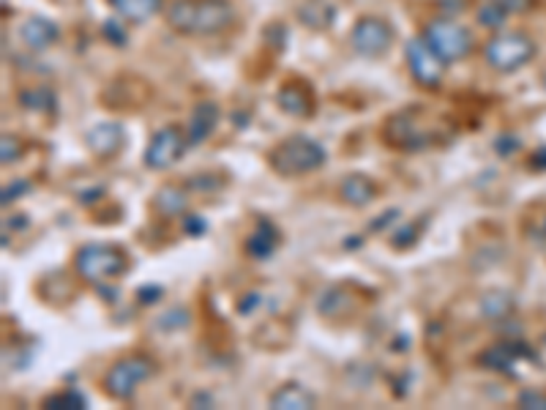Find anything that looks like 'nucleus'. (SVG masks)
<instances>
[{
    "instance_id": "9",
    "label": "nucleus",
    "mask_w": 546,
    "mask_h": 410,
    "mask_svg": "<svg viewBox=\"0 0 546 410\" xmlns=\"http://www.w3.org/2000/svg\"><path fill=\"white\" fill-rule=\"evenodd\" d=\"M404 52H407V66H410L415 82L429 88V90L440 88L445 63H442V58L429 47V42H427V39H410L407 47H404Z\"/></svg>"
},
{
    "instance_id": "2",
    "label": "nucleus",
    "mask_w": 546,
    "mask_h": 410,
    "mask_svg": "<svg viewBox=\"0 0 546 410\" xmlns=\"http://www.w3.org/2000/svg\"><path fill=\"white\" fill-rule=\"evenodd\" d=\"M268 165L273 173L284 178H298L306 173H314L326 165V148L311 137L296 135L281 140L271 153H268Z\"/></svg>"
},
{
    "instance_id": "15",
    "label": "nucleus",
    "mask_w": 546,
    "mask_h": 410,
    "mask_svg": "<svg viewBox=\"0 0 546 410\" xmlns=\"http://www.w3.org/2000/svg\"><path fill=\"white\" fill-rule=\"evenodd\" d=\"M339 197H342L347 205L364 208V205H369V203L377 197V183L369 181L366 175H347V178L339 183Z\"/></svg>"
},
{
    "instance_id": "31",
    "label": "nucleus",
    "mask_w": 546,
    "mask_h": 410,
    "mask_svg": "<svg viewBox=\"0 0 546 410\" xmlns=\"http://www.w3.org/2000/svg\"><path fill=\"white\" fill-rule=\"evenodd\" d=\"M186 233L188 236H203L205 233V222H203L200 216H188L186 219Z\"/></svg>"
},
{
    "instance_id": "12",
    "label": "nucleus",
    "mask_w": 546,
    "mask_h": 410,
    "mask_svg": "<svg viewBox=\"0 0 546 410\" xmlns=\"http://www.w3.org/2000/svg\"><path fill=\"white\" fill-rule=\"evenodd\" d=\"M219 123V104L216 102H200L191 110V118L186 123V137H188V145H197L203 143Z\"/></svg>"
},
{
    "instance_id": "13",
    "label": "nucleus",
    "mask_w": 546,
    "mask_h": 410,
    "mask_svg": "<svg viewBox=\"0 0 546 410\" xmlns=\"http://www.w3.org/2000/svg\"><path fill=\"white\" fill-rule=\"evenodd\" d=\"M19 36L30 50H47L58 42V25L50 22L47 17H27L19 25Z\"/></svg>"
},
{
    "instance_id": "26",
    "label": "nucleus",
    "mask_w": 546,
    "mask_h": 410,
    "mask_svg": "<svg viewBox=\"0 0 546 410\" xmlns=\"http://www.w3.org/2000/svg\"><path fill=\"white\" fill-rule=\"evenodd\" d=\"M19 156H22V145L17 137H4V145H0V159H4V165H14L19 162Z\"/></svg>"
},
{
    "instance_id": "24",
    "label": "nucleus",
    "mask_w": 546,
    "mask_h": 410,
    "mask_svg": "<svg viewBox=\"0 0 546 410\" xmlns=\"http://www.w3.org/2000/svg\"><path fill=\"white\" fill-rule=\"evenodd\" d=\"M85 397L77 394V391H63V394H55L50 399H44V407H58V410H77V407H85Z\"/></svg>"
},
{
    "instance_id": "8",
    "label": "nucleus",
    "mask_w": 546,
    "mask_h": 410,
    "mask_svg": "<svg viewBox=\"0 0 546 410\" xmlns=\"http://www.w3.org/2000/svg\"><path fill=\"white\" fill-rule=\"evenodd\" d=\"M350 42H352V50H356L358 55L377 58V55L391 50L394 30H391L388 22L380 19V17H361L356 25H352Z\"/></svg>"
},
{
    "instance_id": "23",
    "label": "nucleus",
    "mask_w": 546,
    "mask_h": 410,
    "mask_svg": "<svg viewBox=\"0 0 546 410\" xmlns=\"http://www.w3.org/2000/svg\"><path fill=\"white\" fill-rule=\"evenodd\" d=\"M19 102H22V107H27V110H50V107H52V93H50V90H42V88H36V90H22V93H19Z\"/></svg>"
},
{
    "instance_id": "11",
    "label": "nucleus",
    "mask_w": 546,
    "mask_h": 410,
    "mask_svg": "<svg viewBox=\"0 0 546 410\" xmlns=\"http://www.w3.org/2000/svg\"><path fill=\"white\" fill-rule=\"evenodd\" d=\"M123 126L115 123V120H107V123H96L93 129L85 135V145L90 148L93 156H99V159H110L115 156L120 148H123Z\"/></svg>"
},
{
    "instance_id": "19",
    "label": "nucleus",
    "mask_w": 546,
    "mask_h": 410,
    "mask_svg": "<svg viewBox=\"0 0 546 410\" xmlns=\"http://www.w3.org/2000/svg\"><path fill=\"white\" fill-rule=\"evenodd\" d=\"M107 4L128 22H145L162 9V0H107Z\"/></svg>"
},
{
    "instance_id": "16",
    "label": "nucleus",
    "mask_w": 546,
    "mask_h": 410,
    "mask_svg": "<svg viewBox=\"0 0 546 410\" xmlns=\"http://www.w3.org/2000/svg\"><path fill=\"white\" fill-rule=\"evenodd\" d=\"M276 244H279V230L268 222V219H257V230L246 241L249 255L257 258V260H265V258L273 255Z\"/></svg>"
},
{
    "instance_id": "1",
    "label": "nucleus",
    "mask_w": 546,
    "mask_h": 410,
    "mask_svg": "<svg viewBox=\"0 0 546 410\" xmlns=\"http://www.w3.org/2000/svg\"><path fill=\"white\" fill-rule=\"evenodd\" d=\"M165 19L175 34L213 36L235 22V9L230 0H173Z\"/></svg>"
},
{
    "instance_id": "18",
    "label": "nucleus",
    "mask_w": 546,
    "mask_h": 410,
    "mask_svg": "<svg viewBox=\"0 0 546 410\" xmlns=\"http://www.w3.org/2000/svg\"><path fill=\"white\" fill-rule=\"evenodd\" d=\"M519 356H527V351L522 348V342H500L495 348H489L484 356H481V364L492 367V369H511V364H517Z\"/></svg>"
},
{
    "instance_id": "5",
    "label": "nucleus",
    "mask_w": 546,
    "mask_h": 410,
    "mask_svg": "<svg viewBox=\"0 0 546 410\" xmlns=\"http://www.w3.org/2000/svg\"><path fill=\"white\" fill-rule=\"evenodd\" d=\"M424 39L429 42V47L442 58V63H457L462 58L470 55L473 50V36H470V30L454 19H432L427 25V34Z\"/></svg>"
},
{
    "instance_id": "29",
    "label": "nucleus",
    "mask_w": 546,
    "mask_h": 410,
    "mask_svg": "<svg viewBox=\"0 0 546 410\" xmlns=\"http://www.w3.org/2000/svg\"><path fill=\"white\" fill-rule=\"evenodd\" d=\"M188 323V314L186 312H181V309H173L170 314H165V318H162V326H175V329H183Z\"/></svg>"
},
{
    "instance_id": "14",
    "label": "nucleus",
    "mask_w": 546,
    "mask_h": 410,
    "mask_svg": "<svg viewBox=\"0 0 546 410\" xmlns=\"http://www.w3.org/2000/svg\"><path fill=\"white\" fill-rule=\"evenodd\" d=\"M276 102H279V107H281L287 115H293V118H306V115H311V110H314L311 93H309L301 82H287V85L279 90Z\"/></svg>"
},
{
    "instance_id": "27",
    "label": "nucleus",
    "mask_w": 546,
    "mask_h": 410,
    "mask_svg": "<svg viewBox=\"0 0 546 410\" xmlns=\"http://www.w3.org/2000/svg\"><path fill=\"white\" fill-rule=\"evenodd\" d=\"M27 181H14V183H9L6 189H4V205H9V203H14L17 197H22V195H27Z\"/></svg>"
},
{
    "instance_id": "3",
    "label": "nucleus",
    "mask_w": 546,
    "mask_h": 410,
    "mask_svg": "<svg viewBox=\"0 0 546 410\" xmlns=\"http://www.w3.org/2000/svg\"><path fill=\"white\" fill-rule=\"evenodd\" d=\"M77 274L90 282V285H104V282L120 276L126 268H128V260H126V251L112 246V244H85L80 251H77Z\"/></svg>"
},
{
    "instance_id": "32",
    "label": "nucleus",
    "mask_w": 546,
    "mask_h": 410,
    "mask_svg": "<svg viewBox=\"0 0 546 410\" xmlns=\"http://www.w3.org/2000/svg\"><path fill=\"white\" fill-rule=\"evenodd\" d=\"M156 296H162V290H158V288H145V290H140V301H145V304H153Z\"/></svg>"
},
{
    "instance_id": "7",
    "label": "nucleus",
    "mask_w": 546,
    "mask_h": 410,
    "mask_svg": "<svg viewBox=\"0 0 546 410\" xmlns=\"http://www.w3.org/2000/svg\"><path fill=\"white\" fill-rule=\"evenodd\" d=\"M186 148H188L186 132L181 129L178 123H170V126L158 129L150 137V143L145 148V167H150V170H167V167H173L181 159Z\"/></svg>"
},
{
    "instance_id": "30",
    "label": "nucleus",
    "mask_w": 546,
    "mask_h": 410,
    "mask_svg": "<svg viewBox=\"0 0 546 410\" xmlns=\"http://www.w3.org/2000/svg\"><path fill=\"white\" fill-rule=\"evenodd\" d=\"M519 407H546V394L525 391V394L519 397Z\"/></svg>"
},
{
    "instance_id": "20",
    "label": "nucleus",
    "mask_w": 546,
    "mask_h": 410,
    "mask_svg": "<svg viewBox=\"0 0 546 410\" xmlns=\"http://www.w3.org/2000/svg\"><path fill=\"white\" fill-rule=\"evenodd\" d=\"M186 205H188V195H186V189H178V186H162L153 197V208L165 216H178L186 211Z\"/></svg>"
},
{
    "instance_id": "6",
    "label": "nucleus",
    "mask_w": 546,
    "mask_h": 410,
    "mask_svg": "<svg viewBox=\"0 0 546 410\" xmlns=\"http://www.w3.org/2000/svg\"><path fill=\"white\" fill-rule=\"evenodd\" d=\"M535 55V44L525 36V34H503L489 39V44L484 47V58L495 72H519L522 66L533 60Z\"/></svg>"
},
{
    "instance_id": "25",
    "label": "nucleus",
    "mask_w": 546,
    "mask_h": 410,
    "mask_svg": "<svg viewBox=\"0 0 546 410\" xmlns=\"http://www.w3.org/2000/svg\"><path fill=\"white\" fill-rule=\"evenodd\" d=\"M478 19H481V25H487V27H500L508 19V9L503 4H487L484 9L478 12Z\"/></svg>"
},
{
    "instance_id": "21",
    "label": "nucleus",
    "mask_w": 546,
    "mask_h": 410,
    "mask_svg": "<svg viewBox=\"0 0 546 410\" xmlns=\"http://www.w3.org/2000/svg\"><path fill=\"white\" fill-rule=\"evenodd\" d=\"M298 17L301 22H306L309 27H317L323 30L334 22V6H326V4H306L298 9Z\"/></svg>"
},
{
    "instance_id": "10",
    "label": "nucleus",
    "mask_w": 546,
    "mask_h": 410,
    "mask_svg": "<svg viewBox=\"0 0 546 410\" xmlns=\"http://www.w3.org/2000/svg\"><path fill=\"white\" fill-rule=\"evenodd\" d=\"M382 137L391 148H402V151H415L424 145V135L410 112H399L388 118V123H385V129H382Z\"/></svg>"
},
{
    "instance_id": "4",
    "label": "nucleus",
    "mask_w": 546,
    "mask_h": 410,
    "mask_svg": "<svg viewBox=\"0 0 546 410\" xmlns=\"http://www.w3.org/2000/svg\"><path fill=\"white\" fill-rule=\"evenodd\" d=\"M153 372H156V367H153L150 359H142V356L120 359V361L112 364V367L107 369V375H104V381H102L104 394L112 397V399H118V402H128V399L137 394V389H140L145 381H150Z\"/></svg>"
},
{
    "instance_id": "33",
    "label": "nucleus",
    "mask_w": 546,
    "mask_h": 410,
    "mask_svg": "<svg viewBox=\"0 0 546 410\" xmlns=\"http://www.w3.org/2000/svg\"><path fill=\"white\" fill-rule=\"evenodd\" d=\"M489 4H500V0H489Z\"/></svg>"
},
{
    "instance_id": "22",
    "label": "nucleus",
    "mask_w": 546,
    "mask_h": 410,
    "mask_svg": "<svg viewBox=\"0 0 546 410\" xmlns=\"http://www.w3.org/2000/svg\"><path fill=\"white\" fill-rule=\"evenodd\" d=\"M511 306H513V301L505 293H487L484 298H481V312H484L487 318H492V321H503L505 314L511 312Z\"/></svg>"
},
{
    "instance_id": "28",
    "label": "nucleus",
    "mask_w": 546,
    "mask_h": 410,
    "mask_svg": "<svg viewBox=\"0 0 546 410\" xmlns=\"http://www.w3.org/2000/svg\"><path fill=\"white\" fill-rule=\"evenodd\" d=\"M104 34L112 44H126V34H123V27H118V19L104 22Z\"/></svg>"
},
{
    "instance_id": "17",
    "label": "nucleus",
    "mask_w": 546,
    "mask_h": 410,
    "mask_svg": "<svg viewBox=\"0 0 546 410\" xmlns=\"http://www.w3.org/2000/svg\"><path fill=\"white\" fill-rule=\"evenodd\" d=\"M314 405H317V397L296 383H287L276 394H271V407L276 410H309Z\"/></svg>"
}]
</instances>
